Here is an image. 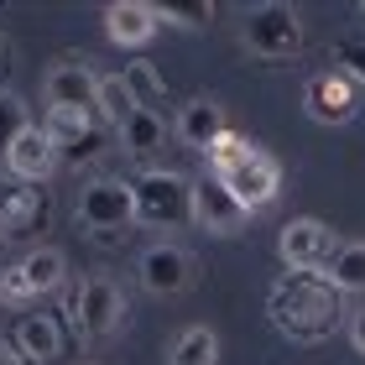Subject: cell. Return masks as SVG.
Here are the masks:
<instances>
[{
  "instance_id": "1",
  "label": "cell",
  "mask_w": 365,
  "mask_h": 365,
  "mask_svg": "<svg viewBox=\"0 0 365 365\" xmlns=\"http://www.w3.org/2000/svg\"><path fill=\"white\" fill-rule=\"evenodd\" d=\"M339 287L324 272H282L267 292V319L297 344H319L344 324Z\"/></svg>"
},
{
  "instance_id": "2",
  "label": "cell",
  "mask_w": 365,
  "mask_h": 365,
  "mask_svg": "<svg viewBox=\"0 0 365 365\" xmlns=\"http://www.w3.org/2000/svg\"><path fill=\"white\" fill-rule=\"evenodd\" d=\"M136 193V220L152 230H178L193 225V182L182 173H141L130 182Z\"/></svg>"
},
{
  "instance_id": "3",
  "label": "cell",
  "mask_w": 365,
  "mask_h": 365,
  "mask_svg": "<svg viewBox=\"0 0 365 365\" xmlns=\"http://www.w3.org/2000/svg\"><path fill=\"white\" fill-rule=\"evenodd\" d=\"M240 47L251 58H292L303 47V21H297L292 6L267 0V6H251L240 21Z\"/></svg>"
},
{
  "instance_id": "4",
  "label": "cell",
  "mask_w": 365,
  "mask_h": 365,
  "mask_svg": "<svg viewBox=\"0 0 365 365\" xmlns=\"http://www.w3.org/2000/svg\"><path fill=\"white\" fill-rule=\"evenodd\" d=\"M78 225L94 235H120L125 225H136V193L120 178H94L78 193Z\"/></svg>"
},
{
  "instance_id": "5",
  "label": "cell",
  "mask_w": 365,
  "mask_h": 365,
  "mask_svg": "<svg viewBox=\"0 0 365 365\" xmlns=\"http://www.w3.org/2000/svg\"><path fill=\"white\" fill-rule=\"evenodd\" d=\"M63 277H68V261H63V251L42 245V251H31V256L16 261V267L0 272V297H6V303H31V297L58 292Z\"/></svg>"
},
{
  "instance_id": "6",
  "label": "cell",
  "mask_w": 365,
  "mask_h": 365,
  "mask_svg": "<svg viewBox=\"0 0 365 365\" xmlns=\"http://www.w3.org/2000/svg\"><path fill=\"white\" fill-rule=\"evenodd\" d=\"M339 245L344 240L324 220H308V214H303V220L282 225L277 251H282V267H287V272H329V261H334Z\"/></svg>"
},
{
  "instance_id": "7",
  "label": "cell",
  "mask_w": 365,
  "mask_h": 365,
  "mask_svg": "<svg viewBox=\"0 0 365 365\" xmlns=\"http://www.w3.org/2000/svg\"><path fill=\"white\" fill-rule=\"evenodd\" d=\"M365 105V94L350 73H319V78H308V89H303V110H308V120H319V125H350L355 115Z\"/></svg>"
},
{
  "instance_id": "8",
  "label": "cell",
  "mask_w": 365,
  "mask_h": 365,
  "mask_svg": "<svg viewBox=\"0 0 365 365\" xmlns=\"http://www.w3.org/2000/svg\"><path fill=\"white\" fill-rule=\"evenodd\" d=\"M42 99H47V110H84V115H99V73L89 68L84 58H63L58 68L42 78Z\"/></svg>"
},
{
  "instance_id": "9",
  "label": "cell",
  "mask_w": 365,
  "mask_h": 365,
  "mask_svg": "<svg viewBox=\"0 0 365 365\" xmlns=\"http://www.w3.org/2000/svg\"><path fill=\"white\" fill-rule=\"evenodd\" d=\"M68 313L78 319V329H84L89 339H105V334H115L120 319H125V292L115 287L110 277H89L84 287H78V297L68 303Z\"/></svg>"
},
{
  "instance_id": "10",
  "label": "cell",
  "mask_w": 365,
  "mask_h": 365,
  "mask_svg": "<svg viewBox=\"0 0 365 365\" xmlns=\"http://www.w3.org/2000/svg\"><path fill=\"white\" fill-rule=\"evenodd\" d=\"M193 225L209 230V235H240V230L251 225V209H245L220 178H198L193 182Z\"/></svg>"
},
{
  "instance_id": "11",
  "label": "cell",
  "mask_w": 365,
  "mask_h": 365,
  "mask_svg": "<svg viewBox=\"0 0 365 365\" xmlns=\"http://www.w3.org/2000/svg\"><path fill=\"white\" fill-rule=\"evenodd\" d=\"M47 225V188L21 178H0V235H31Z\"/></svg>"
},
{
  "instance_id": "12",
  "label": "cell",
  "mask_w": 365,
  "mask_h": 365,
  "mask_svg": "<svg viewBox=\"0 0 365 365\" xmlns=\"http://www.w3.org/2000/svg\"><path fill=\"white\" fill-rule=\"evenodd\" d=\"M136 272H141V287L152 297H178L193 282V261H188L182 245H146Z\"/></svg>"
},
{
  "instance_id": "13",
  "label": "cell",
  "mask_w": 365,
  "mask_h": 365,
  "mask_svg": "<svg viewBox=\"0 0 365 365\" xmlns=\"http://www.w3.org/2000/svg\"><path fill=\"white\" fill-rule=\"evenodd\" d=\"M220 182H225V188H230V193H235L245 209L256 214V209H267L272 198L282 193V168H277V162H272V157L256 146V152L245 157V162H240V168L230 173V178H220Z\"/></svg>"
},
{
  "instance_id": "14",
  "label": "cell",
  "mask_w": 365,
  "mask_h": 365,
  "mask_svg": "<svg viewBox=\"0 0 365 365\" xmlns=\"http://www.w3.org/2000/svg\"><path fill=\"white\" fill-rule=\"evenodd\" d=\"M11 350L21 355V360H31V365H53L63 355V329H58V319H53V313H21L16 329H11Z\"/></svg>"
},
{
  "instance_id": "15",
  "label": "cell",
  "mask_w": 365,
  "mask_h": 365,
  "mask_svg": "<svg viewBox=\"0 0 365 365\" xmlns=\"http://www.w3.org/2000/svg\"><path fill=\"white\" fill-rule=\"evenodd\" d=\"M58 168H63V157H58V146L47 141V130H42V125H31L26 136L6 152V173H11V178H21V182H47Z\"/></svg>"
},
{
  "instance_id": "16",
  "label": "cell",
  "mask_w": 365,
  "mask_h": 365,
  "mask_svg": "<svg viewBox=\"0 0 365 365\" xmlns=\"http://www.w3.org/2000/svg\"><path fill=\"white\" fill-rule=\"evenodd\" d=\"M105 37L115 47H146L157 37V11L146 0H115L105 6Z\"/></svg>"
},
{
  "instance_id": "17",
  "label": "cell",
  "mask_w": 365,
  "mask_h": 365,
  "mask_svg": "<svg viewBox=\"0 0 365 365\" xmlns=\"http://www.w3.org/2000/svg\"><path fill=\"white\" fill-rule=\"evenodd\" d=\"M225 110L214 105V99H188L182 105V115H178V141L182 146H193V152H204L209 157V146L225 136Z\"/></svg>"
},
{
  "instance_id": "18",
  "label": "cell",
  "mask_w": 365,
  "mask_h": 365,
  "mask_svg": "<svg viewBox=\"0 0 365 365\" xmlns=\"http://www.w3.org/2000/svg\"><path fill=\"white\" fill-rule=\"evenodd\" d=\"M168 365H220V334L209 324H193L182 329L168 350Z\"/></svg>"
},
{
  "instance_id": "19",
  "label": "cell",
  "mask_w": 365,
  "mask_h": 365,
  "mask_svg": "<svg viewBox=\"0 0 365 365\" xmlns=\"http://www.w3.org/2000/svg\"><path fill=\"white\" fill-rule=\"evenodd\" d=\"M120 141H125V152L130 157H152L162 141H168V125H162V115L157 110H136L130 120L120 125Z\"/></svg>"
},
{
  "instance_id": "20",
  "label": "cell",
  "mask_w": 365,
  "mask_h": 365,
  "mask_svg": "<svg viewBox=\"0 0 365 365\" xmlns=\"http://www.w3.org/2000/svg\"><path fill=\"white\" fill-rule=\"evenodd\" d=\"M120 84L130 89V99H136V110H157L162 94H168V84H162V73L152 68L146 58H130L120 68Z\"/></svg>"
},
{
  "instance_id": "21",
  "label": "cell",
  "mask_w": 365,
  "mask_h": 365,
  "mask_svg": "<svg viewBox=\"0 0 365 365\" xmlns=\"http://www.w3.org/2000/svg\"><path fill=\"white\" fill-rule=\"evenodd\" d=\"M324 277L334 282L339 292H365V240H350V245H339Z\"/></svg>"
},
{
  "instance_id": "22",
  "label": "cell",
  "mask_w": 365,
  "mask_h": 365,
  "mask_svg": "<svg viewBox=\"0 0 365 365\" xmlns=\"http://www.w3.org/2000/svg\"><path fill=\"white\" fill-rule=\"evenodd\" d=\"M42 130H47V141H53V146H58V157H63L73 141H84L89 130H94V115H84V110H47Z\"/></svg>"
},
{
  "instance_id": "23",
  "label": "cell",
  "mask_w": 365,
  "mask_h": 365,
  "mask_svg": "<svg viewBox=\"0 0 365 365\" xmlns=\"http://www.w3.org/2000/svg\"><path fill=\"white\" fill-rule=\"evenodd\" d=\"M152 11H157V26H182V31L209 26V16H214L209 0H182V6H173V0H157Z\"/></svg>"
},
{
  "instance_id": "24",
  "label": "cell",
  "mask_w": 365,
  "mask_h": 365,
  "mask_svg": "<svg viewBox=\"0 0 365 365\" xmlns=\"http://www.w3.org/2000/svg\"><path fill=\"white\" fill-rule=\"evenodd\" d=\"M26 130H31V110H26V99L0 94V157H6L11 146L26 136Z\"/></svg>"
},
{
  "instance_id": "25",
  "label": "cell",
  "mask_w": 365,
  "mask_h": 365,
  "mask_svg": "<svg viewBox=\"0 0 365 365\" xmlns=\"http://www.w3.org/2000/svg\"><path fill=\"white\" fill-rule=\"evenodd\" d=\"M251 152H256L251 141H240L235 130H225V136L209 146V178H230V173H235V168H240V162L251 157Z\"/></svg>"
},
{
  "instance_id": "26",
  "label": "cell",
  "mask_w": 365,
  "mask_h": 365,
  "mask_svg": "<svg viewBox=\"0 0 365 365\" xmlns=\"http://www.w3.org/2000/svg\"><path fill=\"white\" fill-rule=\"evenodd\" d=\"M99 115H105V120H115V130L136 115V99H130V89L120 84V78H99Z\"/></svg>"
},
{
  "instance_id": "27",
  "label": "cell",
  "mask_w": 365,
  "mask_h": 365,
  "mask_svg": "<svg viewBox=\"0 0 365 365\" xmlns=\"http://www.w3.org/2000/svg\"><path fill=\"white\" fill-rule=\"evenodd\" d=\"M99 152H105V130L94 125L89 136H84V141H73L68 152H63V168H89V162H94Z\"/></svg>"
},
{
  "instance_id": "28",
  "label": "cell",
  "mask_w": 365,
  "mask_h": 365,
  "mask_svg": "<svg viewBox=\"0 0 365 365\" xmlns=\"http://www.w3.org/2000/svg\"><path fill=\"white\" fill-rule=\"evenodd\" d=\"M339 63L350 68V78L365 84V42H339Z\"/></svg>"
},
{
  "instance_id": "29",
  "label": "cell",
  "mask_w": 365,
  "mask_h": 365,
  "mask_svg": "<svg viewBox=\"0 0 365 365\" xmlns=\"http://www.w3.org/2000/svg\"><path fill=\"white\" fill-rule=\"evenodd\" d=\"M344 329H350V344H355V355H365V308H355Z\"/></svg>"
},
{
  "instance_id": "30",
  "label": "cell",
  "mask_w": 365,
  "mask_h": 365,
  "mask_svg": "<svg viewBox=\"0 0 365 365\" xmlns=\"http://www.w3.org/2000/svg\"><path fill=\"white\" fill-rule=\"evenodd\" d=\"M6 73H11V47H6V37H0V84H6ZM6 94V89H0Z\"/></svg>"
},
{
  "instance_id": "31",
  "label": "cell",
  "mask_w": 365,
  "mask_h": 365,
  "mask_svg": "<svg viewBox=\"0 0 365 365\" xmlns=\"http://www.w3.org/2000/svg\"><path fill=\"white\" fill-rule=\"evenodd\" d=\"M0 365H31V360H21V355L11 350V344H0Z\"/></svg>"
},
{
  "instance_id": "32",
  "label": "cell",
  "mask_w": 365,
  "mask_h": 365,
  "mask_svg": "<svg viewBox=\"0 0 365 365\" xmlns=\"http://www.w3.org/2000/svg\"><path fill=\"white\" fill-rule=\"evenodd\" d=\"M360 16H365V6H360Z\"/></svg>"
},
{
  "instance_id": "33",
  "label": "cell",
  "mask_w": 365,
  "mask_h": 365,
  "mask_svg": "<svg viewBox=\"0 0 365 365\" xmlns=\"http://www.w3.org/2000/svg\"><path fill=\"white\" fill-rule=\"evenodd\" d=\"M0 240H6V235H0Z\"/></svg>"
}]
</instances>
